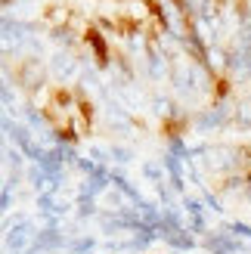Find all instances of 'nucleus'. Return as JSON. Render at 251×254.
Masks as SVG:
<instances>
[{"label": "nucleus", "instance_id": "nucleus-1", "mask_svg": "<svg viewBox=\"0 0 251 254\" xmlns=\"http://www.w3.org/2000/svg\"><path fill=\"white\" fill-rule=\"evenodd\" d=\"M34 239H37V233H34V223H31L28 217H19L16 226H9V230H6V245L16 248V251L31 248Z\"/></svg>", "mask_w": 251, "mask_h": 254}, {"label": "nucleus", "instance_id": "nucleus-2", "mask_svg": "<svg viewBox=\"0 0 251 254\" xmlns=\"http://www.w3.org/2000/svg\"><path fill=\"white\" fill-rule=\"evenodd\" d=\"M230 121V109L227 106H214V109H205L202 115L195 118V130L198 133H208L211 127H223Z\"/></svg>", "mask_w": 251, "mask_h": 254}, {"label": "nucleus", "instance_id": "nucleus-3", "mask_svg": "<svg viewBox=\"0 0 251 254\" xmlns=\"http://www.w3.org/2000/svg\"><path fill=\"white\" fill-rule=\"evenodd\" d=\"M62 245H65L62 233L56 230V226H50V230L37 233V239H34V245L28 248V254H34V251H53V248H62Z\"/></svg>", "mask_w": 251, "mask_h": 254}, {"label": "nucleus", "instance_id": "nucleus-4", "mask_svg": "<svg viewBox=\"0 0 251 254\" xmlns=\"http://www.w3.org/2000/svg\"><path fill=\"white\" fill-rule=\"evenodd\" d=\"M174 87H177V93H180L183 99H192L198 90H205L202 84L192 81V65H189V74H186V68H177V71H174Z\"/></svg>", "mask_w": 251, "mask_h": 254}, {"label": "nucleus", "instance_id": "nucleus-5", "mask_svg": "<svg viewBox=\"0 0 251 254\" xmlns=\"http://www.w3.org/2000/svg\"><path fill=\"white\" fill-rule=\"evenodd\" d=\"M19 78L25 81V87H28V90H37V87L44 84V68H41V62H37V59H28V62H25V68L19 71Z\"/></svg>", "mask_w": 251, "mask_h": 254}, {"label": "nucleus", "instance_id": "nucleus-6", "mask_svg": "<svg viewBox=\"0 0 251 254\" xmlns=\"http://www.w3.org/2000/svg\"><path fill=\"white\" fill-rule=\"evenodd\" d=\"M183 208L189 214V230L195 233H205V214H202V205L195 198H183Z\"/></svg>", "mask_w": 251, "mask_h": 254}, {"label": "nucleus", "instance_id": "nucleus-7", "mask_svg": "<svg viewBox=\"0 0 251 254\" xmlns=\"http://www.w3.org/2000/svg\"><path fill=\"white\" fill-rule=\"evenodd\" d=\"M236 124H239V130H251V99L236 109Z\"/></svg>", "mask_w": 251, "mask_h": 254}, {"label": "nucleus", "instance_id": "nucleus-8", "mask_svg": "<svg viewBox=\"0 0 251 254\" xmlns=\"http://www.w3.org/2000/svg\"><path fill=\"white\" fill-rule=\"evenodd\" d=\"M53 68H56L59 78H68V74L74 71V59H71V56H65V53H59V56H56V62H53Z\"/></svg>", "mask_w": 251, "mask_h": 254}, {"label": "nucleus", "instance_id": "nucleus-9", "mask_svg": "<svg viewBox=\"0 0 251 254\" xmlns=\"http://www.w3.org/2000/svg\"><path fill=\"white\" fill-rule=\"evenodd\" d=\"M90 44L96 50V62L99 65H109V53H106V44H103V37H99L96 31H90Z\"/></svg>", "mask_w": 251, "mask_h": 254}, {"label": "nucleus", "instance_id": "nucleus-10", "mask_svg": "<svg viewBox=\"0 0 251 254\" xmlns=\"http://www.w3.org/2000/svg\"><path fill=\"white\" fill-rule=\"evenodd\" d=\"M223 230H227V233H233V236H239V239H251V226H248V223H239V220L227 223Z\"/></svg>", "mask_w": 251, "mask_h": 254}, {"label": "nucleus", "instance_id": "nucleus-11", "mask_svg": "<svg viewBox=\"0 0 251 254\" xmlns=\"http://www.w3.org/2000/svg\"><path fill=\"white\" fill-rule=\"evenodd\" d=\"M109 155L115 158V161H121V164H127V161L133 158V152H130V149H124V146H112V149H109Z\"/></svg>", "mask_w": 251, "mask_h": 254}, {"label": "nucleus", "instance_id": "nucleus-12", "mask_svg": "<svg viewBox=\"0 0 251 254\" xmlns=\"http://www.w3.org/2000/svg\"><path fill=\"white\" fill-rule=\"evenodd\" d=\"M74 254H84V251H93V239H81L78 245H71Z\"/></svg>", "mask_w": 251, "mask_h": 254}, {"label": "nucleus", "instance_id": "nucleus-13", "mask_svg": "<svg viewBox=\"0 0 251 254\" xmlns=\"http://www.w3.org/2000/svg\"><path fill=\"white\" fill-rule=\"evenodd\" d=\"M248 198H251V180H248Z\"/></svg>", "mask_w": 251, "mask_h": 254}]
</instances>
